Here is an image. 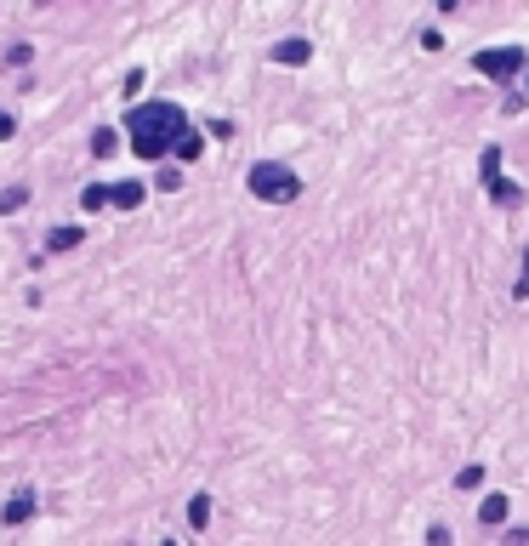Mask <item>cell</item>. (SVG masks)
I'll list each match as a JSON object with an SVG mask.
<instances>
[{
    "mask_svg": "<svg viewBox=\"0 0 529 546\" xmlns=\"http://www.w3.org/2000/svg\"><path fill=\"white\" fill-rule=\"evenodd\" d=\"M484 189H490V199L495 206H524V189H512V182L501 177V148H484Z\"/></svg>",
    "mask_w": 529,
    "mask_h": 546,
    "instance_id": "4",
    "label": "cell"
},
{
    "mask_svg": "<svg viewBox=\"0 0 529 546\" xmlns=\"http://www.w3.org/2000/svg\"><path fill=\"white\" fill-rule=\"evenodd\" d=\"M160 546H182V541H160Z\"/></svg>",
    "mask_w": 529,
    "mask_h": 546,
    "instance_id": "21",
    "label": "cell"
},
{
    "mask_svg": "<svg viewBox=\"0 0 529 546\" xmlns=\"http://www.w3.org/2000/svg\"><path fill=\"white\" fill-rule=\"evenodd\" d=\"M29 57H35L29 46H12V52H6V63H12V69H29Z\"/></svg>",
    "mask_w": 529,
    "mask_h": 546,
    "instance_id": "16",
    "label": "cell"
},
{
    "mask_svg": "<svg viewBox=\"0 0 529 546\" xmlns=\"http://www.w3.org/2000/svg\"><path fill=\"white\" fill-rule=\"evenodd\" d=\"M478 483H484V466H461L456 473V490H478Z\"/></svg>",
    "mask_w": 529,
    "mask_h": 546,
    "instance_id": "15",
    "label": "cell"
},
{
    "mask_svg": "<svg viewBox=\"0 0 529 546\" xmlns=\"http://www.w3.org/2000/svg\"><path fill=\"white\" fill-rule=\"evenodd\" d=\"M126 131H131L137 160H165V154L177 148V137L189 131V120H182L177 103H137L126 114Z\"/></svg>",
    "mask_w": 529,
    "mask_h": 546,
    "instance_id": "1",
    "label": "cell"
},
{
    "mask_svg": "<svg viewBox=\"0 0 529 546\" xmlns=\"http://www.w3.org/2000/svg\"><path fill=\"white\" fill-rule=\"evenodd\" d=\"M29 206V189H6L0 194V216H12V211H23Z\"/></svg>",
    "mask_w": 529,
    "mask_h": 546,
    "instance_id": "14",
    "label": "cell"
},
{
    "mask_svg": "<svg viewBox=\"0 0 529 546\" xmlns=\"http://www.w3.org/2000/svg\"><path fill=\"white\" fill-rule=\"evenodd\" d=\"M143 194H148L143 182H120V189H114V206H120V211H137V206H143Z\"/></svg>",
    "mask_w": 529,
    "mask_h": 546,
    "instance_id": "9",
    "label": "cell"
},
{
    "mask_svg": "<svg viewBox=\"0 0 529 546\" xmlns=\"http://www.w3.org/2000/svg\"><path fill=\"white\" fill-rule=\"evenodd\" d=\"M473 69L484 74V80H512V74H524V46H495V52H478Z\"/></svg>",
    "mask_w": 529,
    "mask_h": 546,
    "instance_id": "3",
    "label": "cell"
},
{
    "mask_svg": "<svg viewBox=\"0 0 529 546\" xmlns=\"http://www.w3.org/2000/svg\"><path fill=\"white\" fill-rule=\"evenodd\" d=\"M35 512H40L35 490H18V495H12L6 507H0V524H12V529H18V524H29V518H35Z\"/></svg>",
    "mask_w": 529,
    "mask_h": 546,
    "instance_id": "5",
    "label": "cell"
},
{
    "mask_svg": "<svg viewBox=\"0 0 529 546\" xmlns=\"http://www.w3.org/2000/svg\"><path fill=\"white\" fill-rule=\"evenodd\" d=\"M501 546H529V529H507V541Z\"/></svg>",
    "mask_w": 529,
    "mask_h": 546,
    "instance_id": "18",
    "label": "cell"
},
{
    "mask_svg": "<svg viewBox=\"0 0 529 546\" xmlns=\"http://www.w3.org/2000/svg\"><path fill=\"white\" fill-rule=\"evenodd\" d=\"M80 239H86V228H80V223H57L52 233H46V256H63V251H74Z\"/></svg>",
    "mask_w": 529,
    "mask_h": 546,
    "instance_id": "6",
    "label": "cell"
},
{
    "mask_svg": "<svg viewBox=\"0 0 529 546\" xmlns=\"http://www.w3.org/2000/svg\"><path fill=\"white\" fill-rule=\"evenodd\" d=\"M12 131H18V120H12V114H0V143H6Z\"/></svg>",
    "mask_w": 529,
    "mask_h": 546,
    "instance_id": "19",
    "label": "cell"
},
{
    "mask_svg": "<svg viewBox=\"0 0 529 546\" xmlns=\"http://www.w3.org/2000/svg\"><path fill=\"white\" fill-rule=\"evenodd\" d=\"M427 546H449V529H444V524H432V529H427Z\"/></svg>",
    "mask_w": 529,
    "mask_h": 546,
    "instance_id": "17",
    "label": "cell"
},
{
    "mask_svg": "<svg viewBox=\"0 0 529 546\" xmlns=\"http://www.w3.org/2000/svg\"><path fill=\"white\" fill-rule=\"evenodd\" d=\"M189 524H194V529L211 524V495H194V501H189Z\"/></svg>",
    "mask_w": 529,
    "mask_h": 546,
    "instance_id": "12",
    "label": "cell"
},
{
    "mask_svg": "<svg viewBox=\"0 0 529 546\" xmlns=\"http://www.w3.org/2000/svg\"><path fill=\"white\" fill-rule=\"evenodd\" d=\"M114 148H120V131H97V137H91V154H97V160H108Z\"/></svg>",
    "mask_w": 529,
    "mask_h": 546,
    "instance_id": "13",
    "label": "cell"
},
{
    "mask_svg": "<svg viewBox=\"0 0 529 546\" xmlns=\"http://www.w3.org/2000/svg\"><path fill=\"white\" fill-rule=\"evenodd\" d=\"M245 182H251V194L268 199V206H290V199L302 194V177L290 165H273V160H256L251 171H245Z\"/></svg>",
    "mask_w": 529,
    "mask_h": 546,
    "instance_id": "2",
    "label": "cell"
},
{
    "mask_svg": "<svg viewBox=\"0 0 529 546\" xmlns=\"http://www.w3.org/2000/svg\"><path fill=\"white\" fill-rule=\"evenodd\" d=\"M171 154H177V160H182V165H189V160H199V154H206V137H199V131L189 126V131H182V137H177V148H171Z\"/></svg>",
    "mask_w": 529,
    "mask_h": 546,
    "instance_id": "8",
    "label": "cell"
},
{
    "mask_svg": "<svg viewBox=\"0 0 529 546\" xmlns=\"http://www.w3.org/2000/svg\"><path fill=\"white\" fill-rule=\"evenodd\" d=\"M307 57H314V46H307V40H279L273 46V63H307Z\"/></svg>",
    "mask_w": 529,
    "mask_h": 546,
    "instance_id": "7",
    "label": "cell"
},
{
    "mask_svg": "<svg viewBox=\"0 0 529 546\" xmlns=\"http://www.w3.org/2000/svg\"><path fill=\"white\" fill-rule=\"evenodd\" d=\"M80 206H86V211H103V206H114V189L91 182V189H80Z\"/></svg>",
    "mask_w": 529,
    "mask_h": 546,
    "instance_id": "11",
    "label": "cell"
},
{
    "mask_svg": "<svg viewBox=\"0 0 529 546\" xmlns=\"http://www.w3.org/2000/svg\"><path fill=\"white\" fill-rule=\"evenodd\" d=\"M512 290H518V296H529V256H524V279H518V285H512Z\"/></svg>",
    "mask_w": 529,
    "mask_h": 546,
    "instance_id": "20",
    "label": "cell"
},
{
    "mask_svg": "<svg viewBox=\"0 0 529 546\" xmlns=\"http://www.w3.org/2000/svg\"><path fill=\"white\" fill-rule=\"evenodd\" d=\"M478 518H484V524H507V495H484V501H478Z\"/></svg>",
    "mask_w": 529,
    "mask_h": 546,
    "instance_id": "10",
    "label": "cell"
}]
</instances>
